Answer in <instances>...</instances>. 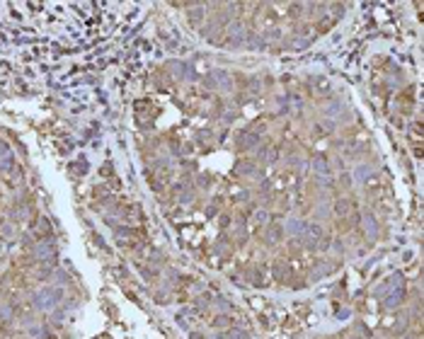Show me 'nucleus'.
I'll list each match as a JSON object with an SVG mask.
<instances>
[{
	"label": "nucleus",
	"instance_id": "7",
	"mask_svg": "<svg viewBox=\"0 0 424 339\" xmlns=\"http://www.w3.org/2000/svg\"><path fill=\"white\" fill-rule=\"evenodd\" d=\"M230 339H248V334L240 332V329H235V332H230Z\"/></svg>",
	"mask_w": 424,
	"mask_h": 339
},
{
	"label": "nucleus",
	"instance_id": "1",
	"mask_svg": "<svg viewBox=\"0 0 424 339\" xmlns=\"http://www.w3.org/2000/svg\"><path fill=\"white\" fill-rule=\"evenodd\" d=\"M51 233H54V228H51V223H49L46 216H32V220H29V235H32L34 240L37 242L49 240Z\"/></svg>",
	"mask_w": 424,
	"mask_h": 339
},
{
	"label": "nucleus",
	"instance_id": "5",
	"mask_svg": "<svg viewBox=\"0 0 424 339\" xmlns=\"http://www.w3.org/2000/svg\"><path fill=\"white\" fill-rule=\"evenodd\" d=\"M257 141H260V138H257V133H252V129H250V131H240L238 133V148H240V150L252 148Z\"/></svg>",
	"mask_w": 424,
	"mask_h": 339
},
{
	"label": "nucleus",
	"instance_id": "3",
	"mask_svg": "<svg viewBox=\"0 0 424 339\" xmlns=\"http://www.w3.org/2000/svg\"><path fill=\"white\" fill-rule=\"evenodd\" d=\"M272 276L276 279V281L289 284V279L294 276V272H291V267L284 262V259H276V262H272Z\"/></svg>",
	"mask_w": 424,
	"mask_h": 339
},
{
	"label": "nucleus",
	"instance_id": "2",
	"mask_svg": "<svg viewBox=\"0 0 424 339\" xmlns=\"http://www.w3.org/2000/svg\"><path fill=\"white\" fill-rule=\"evenodd\" d=\"M114 240L119 242L121 247H138V235H136V230L126 228V225H114Z\"/></svg>",
	"mask_w": 424,
	"mask_h": 339
},
{
	"label": "nucleus",
	"instance_id": "8",
	"mask_svg": "<svg viewBox=\"0 0 424 339\" xmlns=\"http://www.w3.org/2000/svg\"><path fill=\"white\" fill-rule=\"evenodd\" d=\"M102 175L107 177V175H112V163H107L104 167H102Z\"/></svg>",
	"mask_w": 424,
	"mask_h": 339
},
{
	"label": "nucleus",
	"instance_id": "9",
	"mask_svg": "<svg viewBox=\"0 0 424 339\" xmlns=\"http://www.w3.org/2000/svg\"><path fill=\"white\" fill-rule=\"evenodd\" d=\"M3 250H5V242L0 240V254H3Z\"/></svg>",
	"mask_w": 424,
	"mask_h": 339
},
{
	"label": "nucleus",
	"instance_id": "6",
	"mask_svg": "<svg viewBox=\"0 0 424 339\" xmlns=\"http://www.w3.org/2000/svg\"><path fill=\"white\" fill-rule=\"evenodd\" d=\"M230 322H233V320H230L228 315H218L216 320H211L214 327H230Z\"/></svg>",
	"mask_w": 424,
	"mask_h": 339
},
{
	"label": "nucleus",
	"instance_id": "10",
	"mask_svg": "<svg viewBox=\"0 0 424 339\" xmlns=\"http://www.w3.org/2000/svg\"><path fill=\"white\" fill-rule=\"evenodd\" d=\"M192 339H201V334H192Z\"/></svg>",
	"mask_w": 424,
	"mask_h": 339
},
{
	"label": "nucleus",
	"instance_id": "4",
	"mask_svg": "<svg viewBox=\"0 0 424 339\" xmlns=\"http://www.w3.org/2000/svg\"><path fill=\"white\" fill-rule=\"evenodd\" d=\"M335 213L342 216V218H347V216H351V213H357V206H354L351 199H339L337 204H335Z\"/></svg>",
	"mask_w": 424,
	"mask_h": 339
}]
</instances>
